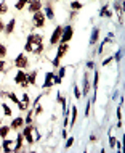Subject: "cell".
I'll list each match as a JSON object with an SVG mask.
<instances>
[{
  "mask_svg": "<svg viewBox=\"0 0 125 153\" xmlns=\"http://www.w3.org/2000/svg\"><path fill=\"white\" fill-rule=\"evenodd\" d=\"M29 2V0H18V2H16V10H23L24 8V5H26V3Z\"/></svg>",
  "mask_w": 125,
  "mask_h": 153,
  "instance_id": "cell-22",
  "label": "cell"
},
{
  "mask_svg": "<svg viewBox=\"0 0 125 153\" xmlns=\"http://www.w3.org/2000/svg\"><path fill=\"white\" fill-rule=\"evenodd\" d=\"M23 124H24V119H23V118H15L13 121H11L10 127H11V129H19Z\"/></svg>",
  "mask_w": 125,
  "mask_h": 153,
  "instance_id": "cell-13",
  "label": "cell"
},
{
  "mask_svg": "<svg viewBox=\"0 0 125 153\" xmlns=\"http://www.w3.org/2000/svg\"><path fill=\"white\" fill-rule=\"evenodd\" d=\"M2 108H3V113H5L7 116H10V114H11V110L8 108V106L5 105V103H2Z\"/></svg>",
  "mask_w": 125,
  "mask_h": 153,
  "instance_id": "cell-28",
  "label": "cell"
},
{
  "mask_svg": "<svg viewBox=\"0 0 125 153\" xmlns=\"http://www.w3.org/2000/svg\"><path fill=\"white\" fill-rule=\"evenodd\" d=\"M15 26H16V21H15V19H11V21L5 26V29H3V31H5L7 34H11V32H13V29H15Z\"/></svg>",
  "mask_w": 125,
  "mask_h": 153,
  "instance_id": "cell-16",
  "label": "cell"
},
{
  "mask_svg": "<svg viewBox=\"0 0 125 153\" xmlns=\"http://www.w3.org/2000/svg\"><path fill=\"white\" fill-rule=\"evenodd\" d=\"M42 39H43V37L39 36V34H31L27 37V42H26L24 50H26V52H34V47H35V45H39V44H42Z\"/></svg>",
  "mask_w": 125,
  "mask_h": 153,
  "instance_id": "cell-2",
  "label": "cell"
},
{
  "mask_svg": "<svg viewBox=\"0 0 125 153\" xmlns=\"http://www.w3.org/2000/svg\"><path fill=\"white\" fill-rule=\"evenodd\" d=\"M35 76H37V73H35V71H32V73L27 76V81H29V84H35Z\"/></svg>",
  "mask_w": 125,
  "mask_h": 153,
  "instance_id": "cell-24",
  "label": "cell"
},
{
  "mask_svg": "<svg viewBox=\"0 0 125 153\" xmlns=\"http://www.w3.org/2000/svg\"><path fill=\"white\" fill-rule=\"evenodd\" d=\"M53 66H55V68H56V66H60V58H58V56L53 60Z\"/></svg>",
  "mask_w": 125,
  "mask_h": 153,
  "instance_id": "cell-38",
  "label": "cell"
},
{
  "mask_svg": "<svg viewBox=\"0 0 125 153\" xmlns=\"http://www.w3.org/2000/svg\"><path fill=\"white\" fill-rule=\"evenodd\" d=\"M15 66H18V68H27L29 66V58L26 55H24V53H19L18 56H16V60H15Z\"/></svg>",
  "mask_w": 125,
  "mask_h": 153,
  "instance_id": "cell-3",
  "label": "cell"
},
{
  "mask_svg": "<svg viewBox=\"0 0 125 153\" xmlns=\"http://www.w3.org/2000/svg\"><path fill=\"white\" fill-rule=\"evenodd\" d=\"M72 34H74V31H72V27L71 26H66V27H62V32H61V42H66L68 44L71 39H72Z\"/></svg>",
  "mask_w": 125,
  "mask_h": 153,
  "instance_id": "cell-5",
  "label": "cell"
},
{
  "mask_svg": "<svg viewBox=\"0 0 125 153\" xmlns=\"http://www.w3.org/2000/svg\"><path fill=\"white\" fill-rule=\"evenodd\" d=\"M90 105H91V102L87 103V108H85V114H87V116H88V113H90Z\"/></svg>",
  "mask_w": 125,
  "mask_h": 153,
  "instance_id": "cell-35",
  "label": "cell"
},
{
  "mask_svg": "<svg viewBox=\"0 0 125 153\" xmlns=\"http://www.w3.org/2000/svg\"><path fill=\"white\" fill-rule=\"evenodd\" d=\"M23 100H24V102H31V98H29L27 94H24V95H23Z\"/></svg>",
  "mask_w": 125,
  "mask_h": 153,
  "instance_id": "cell-39",
  "label": "cell"
},
{
  "mask_svg": "<svg viewBox=\"0 0 125 153\" xmlns=\"http://www.w3.org/2000/svg\"><path fill=\"white\" fill-rule=\"evenodd\" d=\"M10 131H11V127H8V126H0V137H7Z\"/></svg>",
  "mask_w": 125,
  "mask_h": 153,
  "instance_id": "cell-18",
  "label": "cell"
},
{
  "mask_svg": "<svg viewBox=\"0 0 125 153\" xmlns=\"http://www.w3.org/2000/svg\"><path fill=\"white\" fill-rule=\"evenodd\" d=\"M90 92V79H88V74L83 76V94H88Z\"/></svg>",
  "mask_w": 125,
  "mask_h": 153,
  "instance_id": "cell-14",
  "label": "cell"
},
{
  "mask_svg": "<svg viewBox=\"0 0 125 153\" xmlns=\"http://www.w3.org/2000/svg\"><path fill=\"white\" fill-rule=\"evenodd\" d=\"M61 32H62V27H61V26H56V29L53 31V34H51V39H50L51 45H55V44L60 42V39H61Z\"/></svg>",
  "mask_w": 125,
  "mask_h": 153,
  "instance_id": "cell-7",
  "label": "cell"
},
{
  "mask_svg": "<svg viewBox=\"0 0 125 153\" xmlns=\"http://www.w3.org/2000/svg\"><path fill=\"white\" fill-rule=\"evenodd\" d=\"M72 143H74V139H72V137L68 139V142H66V148H69L71 145H72Z\"/></svg>",
  "mask_w": 125,
  "mask_h": 153,
  "instance_id": "cell-32",
  "label": "cell"
},
{
  "mask_svg": "<svg viewBox=\"0 0 125 153\" xmlns=\"http://www.w3.org/2000/svg\"><path fill=\"white\" fill-rule=\"evenodd\" d=\"M45 16H47V18H50V19H53V18H55V11H53V8L51 7H47V8H45Z\"/></svg>",
  "mask_w": 125,
  "mask_h": 153,
  "instance_id": "cell-17",
  "label": "cell"
},
{
  "mask_svg": "<svg viewBox=\"0 0 125 153\" xmlns=\"http://www.w3.org/2000/svg\"><path fill=\"white\" fill-rule=\"evenodd\" d=\"M98 36H99V29H98V27H95L93 32H91V37H90V44L91 45L98 42Z\"/></svg>",
  "mask_w": 125,
  "mask_h": 153,
  "instance_id": "cell-15",
  "label": "cell"
},
{
  "mask_svg": "<svg viewBox=\"0 0 125 153\" xmlns=\"http://www.w3.org/2000/svg\"><path fill=\"white\" fill-rule=\"evenodd\" d=\"M98 81H99V74L95 73V79H93V87H95V90H96V87H98Z\"/></svg>",
  "mask_w": 125,
  "mask_h": 153,
  "instance_id": "cell-29",
  "label": "cell"
},
{
  "mask_svg": "<svg viewBox=\"0 0 125 153\" xmlns=\"http://www.w3.org/2000/svg\"><path fill=\"white\" fill-rule=\"evenodd\" d=\"M7 97H8V98H11V100H13V102L16 103V105H18V103H19V98L16 97L15 94H11V92H10V94H7Z\"/></svg>",
  "mask_w": 125,
  "mask_h": 153,
  "instance_id": "cell-25",
  "label": "cell"
},
{
  "mask_svg": "<svg viewBox=\"0 0 125 153\" xmlns=\"http://www.w3.org/2000/svg\"><path fill=\"white\" fill-rule=\"evenodd\" d=\"M87 68H88V69H93V68H95V63H93V61H88V63H87Z\"/></svg>",
  "mask_w": 125,
  "mask_h": 153,
  "instance_id": "cell-36",
  "label": "cell"
},
{
  "mask_svg": "<svg viewBox=\"0 0 125 153\" xmlns=\"http://www.w3.org/2000/svg\"><path fill=\"white\" fill-rule=\"evenodd\" d=\"M40 8H42V0H29V7H27V10L31 11V13L40 11Z\"/></svg>",
  "mask_w": 125,
  "mask_h": 153,
  "instance_id": "cell-6",
  "label": "cell"
},
{
  "mask_svg": "<svg viewBox=\"0 0 125 153\" xmlns=\"http://www.w3.org/2000/svg\"><path fill=\"white\" fill-rule=\"evenodd\" d=\"M3 69H5V61H3L2 58H0V73H2Z\"/></svg>",
  "mask_w": 125,
  "mask_h": 153,
  "instance_id": "cell-33",
  "label": "cell"
},
{
  "mask_svg": "<svg viewBox=\"0 0 125 153\" xmlns=\"http://www.w3.org/2000/svg\"><path fill=\"white\" fill-rule=\"evenodd\" d=\"M64 73H66V68H61V69H60V74H58V77H61V79H62V76H64Z\"/></svg>",
  "mask_w": 125,
  "mask_h": 153,
  "instance_id": "cell-34",
  "label": "cell"
},
{
  "mask_svg": "<svg viewBox=\"0 0 125 153\" xmlns=\"http://www.w3.org/2000/svg\"><path fill=\"white\" fill-rule=\"evenodd\" d=\"M29 103H31V102H24V100H19V103H18V108H19L21 111H26V110L29 108Z\"/></svg>",
  "mask_w": 125,
  "mask_h": 153,
  "instance_id": "cell-19",
  "label": "cell"
},
{
  "mask_svg": "<svg viewBox=\"0 0 125 153\" xmlns=\"http://www.w3.org/2000/svg\"><path fill=\"white\" fill-rule=\"evenodd\" d=\"M3 29H5V24H3V21H2V19H0V32H2Z\"/></svg>",
  "mask_w": 125,
  "mask_h": 153,
  "instance_id": "cell-41",
  "label": "cell"
},
{
  "mask_svg": "<svg viewBox=\"0 0 125 153\" xmlns=\"http://www.w3.org/2000/svg\"><path fill=\"white\" fill-rule=\"evenodd\" d=\"M23 137L26 139L27 143H34V142H37V140L40 139V132H39V129H37V127L29 126V124H27V127H26V129H24V132H23Z\"/></svg>",
  "mask_w": 125,
  "mask_h": 153,
  "instance_id": "cell-1",
  "label": "cell"
},
{
  "mask_svg": "<svg viewBox=\"0 0 125 153\" xmlns=\"http://www.w3.org/2000/svg\"><path fill=\"white\" fill-rule=\"evenodd\" d=\"M42 111H43V108H42V106H37V110H35V114H40Z\"/></svg>",
  "mask_w": 125,
  "mask_h": 153,
  "instance_id": "cell-40",
  "label": "cell"
},
{
  "mask_svg": "<svg viewBox=\"0 0 125 153\" xmlns=\"http://www.w3.org/2000/svg\"><path fill=\"white\" fill-rule=\"evenodd\" d=\"M115 143H117V139H115V137H111V139H109V145H111V148H114Z\"/></svg>",
  "mask_w": 125,
  "mask_h": 153,
  "instance_id": "cell-31",
  "label": "cell"
},
{
  "mask_svg": "<svg viewBox=\"0 0 125 153\" xmlns=\"http://www.w3.org/2000/svg\"><path fill=\"white\" fill-rule=\"evenodd\" d=\"M32 21H34V27H43V24H45V15L42 13V11H35Z\"/></svg>",
  "mask_w": 125,
  "mask_h": 153,
  "instance_id": "cell-4",
  "label": "cell"
},
{
  "mask_svg": "<svg viewBox=\"0 0 125 153\" xmlns=\"http://www.w3.org/2000/svg\"><path fill=\"white\" fill-rule=\"evenodd\" d=\"M2 150L5 152V153H11V152H15V140L7 139L5 142H3V145H2Z\"/></svg>",
  "mask_w": 125,
  "mask_h": 153,
  "instance_id": "cell-8",
  "label": "cell"
},
{
  "mask_svg": "<svg viewBox=\"0 0 125 153\" xmlns=\"http://www.w3.org/2000/svg\"><path fill=\"white\" fill-rule=\"evenodd\" d=\"M99 15H101V16H106V18H111V16H112V13L109 11V8H107L106 5L101 8V13H99Z\"/></svg>",
  "mask_w": 125,
  "mask_h": 153,
  "instance_id": "cell-20",
  "label": "cell"
},
{
  "mask_svg": "<svg viewBox=\"0 0 125 153\" xmlns=\"http://www.w3.org/2000/svg\"><path fill=\"white\" fill-rule=\"evenodd\" d=\"M76 119H77V108H76V106H72V119H71V127L76 124Z\"/></svg>",
  "mask_w": 125,
  "mask_h": 153,
  "instance_id": "cell-23",
  "label": "cell"
},
{
  "mask_svg": "<svg viewBox=\"0 0 125 153\" xmlns=\"http://www.w3.org/2000/svg\"><path fill=\"white\" fill-rule=\"evenodd\" d=\"M120 56H122V53H120V52H117V53L114 55V60H115V61H119V60H120Z\"/></svg>",
  "mask_w": 125,
  "mask_h": 153,
  "instance_id": "cell-37",
  "label": "cell"
},
{
  "mask_svg": "<svg viewBox=\"0 0 125 153\" xmlns=\"http://www.w3.org/2000/svg\"><path fill=\"white\" fill-rule=\"evenodd\" d=\"M68 50H69V45L66 44V42H61V45H60V48H58V53H56V56L58 58H62V56L68 53Z\"/></svg>",
  "mask_w": 125,
  "mask_h": 153,
  "instance_id": "cell-10",
  "label": "cell"
},
{
  "mask_svg": "<svg viewBox=\"0 0 125 153\" xmlns=\"http://www.w3.org/2000/svg\"><path fill=\"white\" fill-rule=\"evenodd\" d=\"M5 55H7V47H5V45L0 44V58H3Z\"/></svg>",
  "mask_w": 125,
  "mask_h": 153,
  "instance_id": "cell-26",
  "label": "cell"
},
{
  "mask_svg": "<svg viewBox=\"0 0 125 153\" xmlns=\"http://www.w3.org/2000/svg\"><path fill=\"white\" fill-rule=\"evenodd\" d=\"M111 61H112V58H106V60H104V61H103V65H109V63H111Z\"/></svg>",
  "mask_w": 125,
  "mask_h": 153,
  "instance_id": "cell-42",
  "label": "cell"
},
{
  "mask_svg": "<svg viewBox=\"0 0 125 153\" xmlns=\"http://www.w3.org/2000/svg\"><path fill=\"white\" fill-rule=\"evenodd\" d=\"M24 81H27V74L24 71H18V74L15 76V82L16 84H23Z\"/></svg>",
  "mask_w": 125,
  "mask_h": 153,
  "instance_id": "cell-11",
  "label": "cell"
},
{
  "mask_svg": "<svg viewBox=\"0 0 125 153\" xmlns=\"http://www.w3.org/2000/svg\"><path fill=\"white\" fill-rule=\"evenodd\" d=\"M55 74L53 73H47L45 74V82H43V89H48V87H51L53 85V82H55Z\"/></svg>",
  "mask_w": 125,
  "mask_h": 153,
  "instance_id": "cell-9",
  "label": "cell"
},
{
  "mask_svg": "<svg viewBox=\"0 0 125 153\" xmlns=\"http://www.w3.org/2000/svg\"><path fill=\"white\" fill-rule=\"evenodd\" d=\"M74 95H76V98H80V97H82V92L79 90V87H77V85L74 87Z\"/></svg>",
  "mask_w": 125,
  "mask_h": 153,
  "instance_id": "cell-30",
  "label": "cell"
},
{
  "mask_svg": "<svg viewBox=\"0 0 125 153\" xmlns=\"http://www.w3.org/2000/svg\"><path fill=\"white\" fill-rule=\"evenodd\" d=\"M8 11V7L5 5V3H0V15H5Z\"/></svg>",
  "mask_w": 125,
  "mask_h": 153,
  "instance_id": "cell-27",
  "label": "cell"
},
{
  "mask_svg": "<svg viewBox=\"0 0 125 153\" xmlns=\"http://www.w3.org/2000/svg\"><path fill=\"white\" fill-rule=\"evenodd\" d=\"M115 13L119 15L120 24H122L124 23V8H122V2H117V0H115Z\"/></svg>",
  "mask_w": 125,
  "mask_h": 153,
  "instance_id": "cell-12",
  "label": "cell"
},
{
  "mask_svg": "<svg viewBox=\"0 0 125 153\" xmlns=\"http://www.w3.org/2000/svg\"><path fill=\"white\" fill-rule=\"evenodd\" d=\"M71 8H72L74 11H77V10H80V8H82V3L77 2V0H74V2H71Z\"/></svg>",
  "mask_w": 125,
  "mask_h": 153,
  "instance_id": "cell-21",
  "label": "cell"
}]
</instances>
